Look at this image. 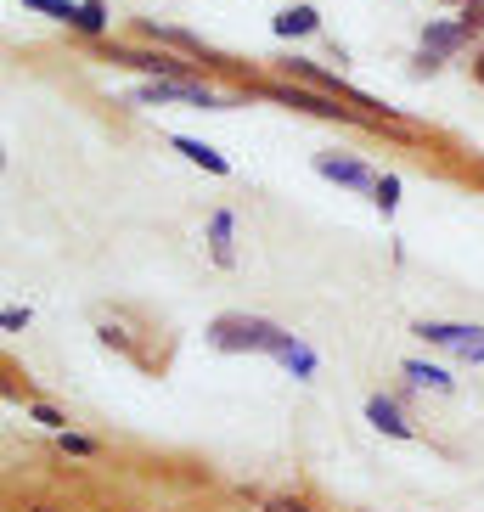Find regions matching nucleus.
<instances>
[{
  "mask_svg": "<svg viewBox=\"0 0 484 512\" xmlns=\"http://www.w3.org/2000/svg\"><path fill=\"white\" fill-rule=\"evenodd\" d=\"M29 12H46V17H62V23H79V6L74 0H23Z\"/></svg>",
  "mask_w": 484,
  "mask_h": 512,
  "instance_id": "obj_12",
  "label": "nucleus"
},
{
  "mask_svg": "<svg viewBox=\"0 0 484 512\" xmlns=\"http://www.w3.org/2000/svg\"><path fill=\"white\" fill-rule=\"evenodd\" d=\"M141 102H192V107H220V96L203 91V85H186V79H152V85H141Z\"/></svg>",
  "mask_w": 484,
  "mask_h": 512,
  "instance_id": "obj_2",
  "label": "nucleus"
},
{
  "mask_svg": "<svg viewBox=\"0 0 484 512\" xmlns=\"http://www.w3.org/2000/svg\"><path fill=\"white\" fill-rule=\"evenodd\" d=\"M316 29V12H310V6H288V12L276 17V34H282V40H293V34H310Z\"/></svg>",
  "mask_w": 484,
  "mask_h": 512,
  "instance_id": "obj_8",
  "label": "nucleus"
},
{
  "mask_svg": "<svg viewBox=\"0 0 484 512\" xmlns=\"http://www.w3.org/2000/svg\"><path fill=\"white\" fill-rule=\"evenodd\" d=\"M0 327H6V332H17V327H29V310H6V316H0Z\"/></svg>",
  "mask_w": 484,
  "mask_h": 512,
  "instance_id": "obj_17",
  "label": "nucleus"
},
{
  "mask_svg": "<svg viewBox=\"0 0 484 512\" xmlns=\"http://www.w3.org/2000/svg\"><path fill=\"white\" fill-rule=\"evenodd\" d=\"M406 377L411 383H423V389H451V377L439 372V366H423V361H406Z\"/></svg>",
  "mask_w": 484,
  "mask_h": 512,
  "instance_id": "obj_11",
  "label": "nucleus"
},
{
  "mask_svg": "<svg viewBox=\"0 0 484 512\" xmlns=\"http://www.w3.org/2000/svg\"><path fill=\"white\" fill-rule=\"evenodd\" d=\"M209 248H214V259H220V265H231V214H214L209 220Z\"/></svg>",
  "mask_w": 484,
  "mask_h": 512,
  "instance_id": "obj_10",
  "label": "nucleus"
},
{
  "mask_svg": "<svg viewBox=\"0 0 484 512\" xmlns=\"http://www.w3.org/2000/svg\"><path fill=\"white\" fill-rule=\"evenodd\" d=\"M473 74H479V79H484V57H479V68H473Z\"/></svg>",
  "mask_w": 484,
  "mask_h": 512,
  "instance_id": "obj_20",
  "label": "nucleus"
},
{
  "mask_svg": "<svg viewBox=\"0 0 484 512\" xmlns=\"http://www.w3.org/2000/svg\"><path fill=\"white\" fill-rule=\"evenodd\" d=\"M372 192H378V209H383V214L400 209V175H383V181L372 186Z\"/></svg>",
  "mask_w": 484,
  "mask_h": 512,
  "instance_id": "obj_14",
  "label": "nucleus"
},
{
  "mask_svg": "<svg viewBox=\"0 0 484 512\" xmlns=\"http://www.w3.org/2000/svg\"><path fill=\"white\" fill-rule=\"evenodd\" d=\"M34 422H46V428H62V417L51 406H34Z\"/></svg>",
  "mask_w": 484,
  "mask_h": 512,
  "instance_id": "obj_18",
  "label": "nucleus"
},
{
  "mask_svg": "<svg viewBox=\"0 0 484 512\" xmlns=\"http://www.w3.org/2000/svg\"><path fill=\"white\" fill-rule=\"evenodd\" d=\"M175 152H181V158H192V164H203L209 169V175H226V158H220V152L214 147H203V141H192V136H175Z\"/></svg>",
  "mask_w": 484,
  "mask_h": 512,
  "instance_id": "obj_7",
  "label": "nucleus"
},
{
  "mask_svg": "<svg viewBox=\"0 0 484 512\" xmlns=\"http://www.w3.org/2000/svg\"><path fill=\"white\" fill-rule=\"evenodd\" d=\"M79 29H85V34H102L107 29V6H102V0H85V6H79Z\"/></svg>",
  "mask_w": 484,
  "mask_h": 512,
  "instance_id": "obj_13",
  "label": "nucleus"
},
{
  "mask_svg": "<svg viewBox=\"0 0 484 512\" xmlns=\"http://www.w3.org/2000/svg\"><path fill=\"white\" fill-rule=\"evenodd\" d=\"M288 338H293V332H282L276 321H259V316H220L209 327V344L214 349H259V355H276Z\"/></svg>",
  "mask_w": 484,
  "mask_h": 512,
  "instance_id": "obj_1",
  "label": "nucleus"
},
{
  "mask_svg": "<svg viewBox=\"0 0 484 512\" xmlns=\"http://www.w3.org/2000/svg\"><path fill=\"white\" fill-rule=\"evenodd\" d=\"M468 34H473L468 23H434V29L423 34V62H439L445 51H456V46H462Z\"/></svg>",
  "mask_w": 484,
  "mask_h": 512,
  "instance_id": "obj_4",
  "label": "nucleus"
},
{
  "mask_svg": "<svg viewBox=\"0 0 484 512\" xmlns=\"http://www.w3.org/2000/svg\"><path fill=\"white\" fill-rule=\"evenodd\" d=\"M456 355H462V361H484V327L473 332V338H468L462 349H456Z\"/></svg>",
  "mask_w": 484,
  "mask_h": 512,
  "instance_id": "obj_16",
  "label": "nucleus"
},
{
  "mask_svg": "<svg viewBox=\"0 0 484 512\" xmlns=\"http://www.w3.org/2000/svg\"><path fill=\"white\" fill-rule=\"evenodd\" d=\"M316 169L327 175V181H338V186H372V175H366V169L355 164V158H338V152H321Z\"/></svg>",
  "mask_w": 484,
  "mask_h": 512,
  "instance_id": "obj_5",
  "label": "nucleus"
},
{
  "mask_svg": "<svg viewBox=\"0 0 484 512\" xmlns=\"http://www.w3.org/2000/svg\"><path fill=\"white\" fill-rule=\"evenodd\" d=\"M276 361L288 366V372H299V377H310V372H316V355H310V349H304L299 338H288V344L276 349Z\"/></svg>",
  "mask_w": 484,
  "mask_h": 512,
  "instance_id": "obj_9",
  "label": "nucleus"
},
{
  "mask_svg": "<svg viewBox=\"0 0 484 512\" xmlns=\"http://www.w3.org/2000/svg\"><path fill=\"white\" fill-rule=\"evenodd\" d=\"M271 512H310L304 501H271Z\"/></svg>",
  "mask_w": 484,
  "mask_h": 512,
  "instance_id": "obj_19",
  "label": "nucleus"
},
{
  "mask_svg": "<svg viewBox=\"0 0 484 512\" xmlns=\"http://www.w3.org/2000/svg\"><path fill=\"white\" fill-rule=\"evenodd\" d=\"M479 327H462V321H417V338H428V344H445V349H462Z\"/></svg>",
  "mask_w": 484,
  "mask_h": 512,
  "instance_id": "obj_6",
  "label": "nucleus"
},
{
  "mask_svg": "<svg viewBox=\"0 0 484 512\" xmlns=\"http://www.w3.org/2000/svg\"><path fill=\"white\" fill-rule=\"evenodd\" d=\"M62 451H68V456H91L96 445H91L85 434H62Z\"/></svg>",
  "mask_w": 484,
  "mask_h": 512,
  "instance_id": "obj_15",
  "label": "nucleus"
},
{
  "mask_svg": "<svg viewBox=\"0 0 484 512\" xmlns=\"http://www.w3.org/2000/svg\"><path fill=\"white\" fill-rule=\"evenodd\" d=\"M366 422H372L378 434H389V439H411V422L400 417V406H394V400H383V394H372V400H366Z\"/></svg>",
  "mask_w": 484,
  "mask_h": 512,
  "instance_id": "obj_3",
  "label": "nucleus"
}]
</instances>
